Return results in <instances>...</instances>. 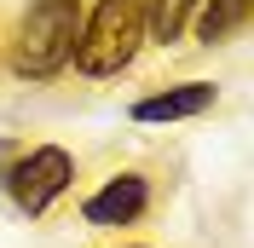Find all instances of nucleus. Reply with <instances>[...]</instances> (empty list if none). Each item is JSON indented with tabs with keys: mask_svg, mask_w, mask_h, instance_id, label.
<instances>
[{
	"mask_svg": "<svg viewBox=\"0 0 254 248\" xmlns=\"http://www.w3.org/2000/svg\"><path fill=\"white\" fill-rule=\"evenodd\" d=\"M69 179H75V156L58 150V144H41L17 168H6V190H12V202L23 214H47L52 202L69 190Z\"/></svg>",
	"mask_w": 254,
	"mask_h": 248,
	"instance_id": "nucleus-3",
	"label": "nucleus"
},
{
	"mask_svg": "<svg viewBox=\"0 0 254 248\" xmlns=\"http://www.w3.org/2000/svg\"><path fill=\"white\" fill-rule=\"evenodd\" d=\"M144 6L150 0H98L93 23H81V41H75V63L87 75H116L133 63L144 41Z\"/></svg>",
	"mask_w": 254,
	"mask_h": 248,
	"instance_id": "nucleus-2",
	"label": "nucleus"
},
{
	"mask_svg": "<svg viewBox=\"0 0 254 248\" xmlns=\"http://www.w3.org/2000/svg\"><path fill=\"white\" fill-rule=\"evenodd\" d=\"M249 23V0H208L202 17H196V41L202 47H220L225 35H237Z\"/></svg>",
	"mask_w": 254,
	"mask_h": 248,
	"instance_id": "nucleus-6",
	"label": "nucleus"
},
{
	"mask_svg": "<svg viewBox=\"0 0 254 248\" xmlns=\"http://www.w3.org/2000/svg\"><path fill=\"white\" fill-rule=\"evenodd\" d=\"M208 104H214V81H185V87L139 98L133 104V122H185V116H202Z\"/></svg>",
	"mask_w": 254,
	"mask_h": 248,
	"instance_id": "nucleus-5",
	"label": "nucleus"
},
{
	"mask_svg": "<svg viewBox=\"0 0 254 248\" xmlns=\"http://www.w3.org/2000/svg\"><path fill=\"white\" fill-rule=\"evenodd\" d=\"M190 12H196V0H150V6H144V35L168 47V41H179V29H185Z\"/></svg>",
	"mask_w": 254,
	"mask_h": 248,
	"instance_id": "nucleus-7",
	"label": "nucleus"
},
{
	"mask_svg": "<svg viewBox=\"0 0 254 248\" xmlns=\"http://www.w3.org/2000/svg\"><path fill=\"white\" fill-rule=\"evenodd\" d=\"M150 208V179L144 173H116V179H104V190H93L87 196V225H133V219Z\"/></svg>",
	"mask_w": 254,
	"mask_h": 248,
	"instance_id": "nucleus-4",
	"label": "nucleus"
},
{
	"mask_svg": "<svg viewBox=\"0 0 254 248\" xmlns=\"http://www.w3.org/2000/svg\"><path fill=\"white\" fill-rule=\"evenodd\" d=\"M81 23H87V17H81V0H35L29 12L17 17L12 69H17V75H35V81L58 75L64 63L75 58Z\"/></svg>",
	"mask_w": 254,
	"mask_h": 248,
	"instance_id": "nucleus-1",
	"label": "nucleus"
}]
</instances>
